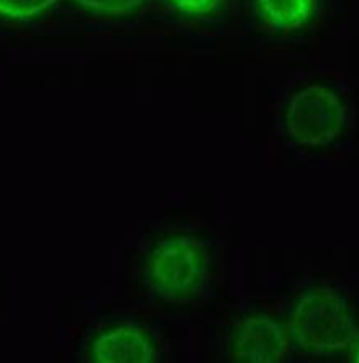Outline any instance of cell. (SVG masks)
Instances as JSON below:
<instances>
[{"label":"cell","instance_id":"1","mask_svg":"<svg viewBox=\"0 0 359 363\" xmlns=\"http://www.w3.org/2000/svg\"><path fill=\"white\" fill-rule=\"evenodd\" d=\"M270 298L289 325L292 360L345 359L358 335V301L343 277L285 274L273 279Z\"/></svg>","mask_w":359,"mask_h":363},{"label":"cell","instance_id":"2","mask_svg":"<svg viewBox=\"0 0 359 363\" xmlns=\"http://www.w3.org/2000/svg\"><path fill=\"white\" fill-rule=\"evenodd\" d=\"M278 135L290 162H333L345 150L350 135V107L345 96L325 81L295 87L284 102Z\"/></svg>","mask_w":359,"mask_h":363},{"label":"cell","instance_id":"3","mask_svg":"<svg viewBox=\"0 0 359 363\" xmlns=\"http://www.w3.org/2000/svg\"><path fill=\"white\" fill-rule=\"evenodd\" d=\"M218 272V250L205 232L174 229L148 243L139 260V279L151 298L168 304L204 299Z\"/></svg>","mask_w":359,"mask_h":363},{"label":"cell","instance_id":"4","mask_svg":"<svg viewBox=\"0 0 359 363\" xmlns=\"http://www.w3.org/2000/svg\"><path fill=\"white\" fill-rule=\"evenodd\" d=\"M223 360L278 363L292 360L289 325L273 298L253 301L217 330Z\"/></svg>","mask_w":359,"mask_h":363},{"label":"cell","instance_id":"5","mask_svg":"<svg viewBox=\"0 0 359 363\" xmlns=\"http://www.w3.org/2000/svg\"><path fill=\"white\" fill-rule=\"evenodd\" d=\"M158 332L142 323H118L93 339L89 360L102 363H148L163 360Z\"/></svg>","mask_w":359,"mask_h":363},{"label":"cell","instance_id":"6","mask_svg":"<svg viewBox=\"0 0 359 363\" xmlns=\"http://www.w3.org/2000/svg\"><path fill=\"white\" fill-rule=\"evenodd\" d=\"M258 7L273 32L290 35L310 22L315 0H258Z\"/></svg>","mask_w":359,"mask_h":363},{"label":"cell","instance_id":"7","mask_svg":"<svg viewBox=\"0 0 359 363\" xmlns=\"http://www.w3.org/2000/svg\"><path fill=\"white\" fill-rule=\"evenodd\" d=\"M55 4L56 0H0V15L10 18H30Z\"/></svg>","mask_w":359,"mask_h":363},{"label":"cell","instance_id":"8","mask_svg":"<svg viewBox=\"0 0 359 363\" xmlns=\"http://www.w3.org/2000/svg\"><path fill=\"white\" fill-rule=\"evenodd\" d=\"M82 7H87L102 13H128L132 10L142 7L147 0H74Z\"/></svg>","mask_w":359,"mask_h":363},{"label":"cell","instance_id":"9","mask_svg":"<svg viewBox=\"0 0 359 363\" xmlns=\"http://www.w3.org/2000/svg\"><path fill=\"white\" fill-rule=\"evenodd\" d=\"M166 4L184 15H207L218 7L220 0H166Z\"/></svg>","mask_w":359,"mask_h":363},{"label":"cell","instance_id":"10","mask_svg":"<svg viewBox=\"0 0 359 363\" xmlns=\"http://www.w3.org/2000/svg\"><path fill=\"white\" fill-rule=\"evenodd\" d=\"M345 359L353 360V362H359V330H358V335L355 337V340H353V344L350 347V350H348Z\"/></svg>","mask_w":359,"mask_h":363}]
</instances>
